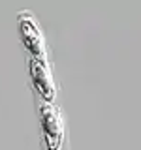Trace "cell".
Masks as SVG:
<instances>
[{"instance_id":"2","label":"cell","mask_w":141,"mask_h":150,"mask_svg":"<svg viewBox=\"0 0 141 150\" xmlns=\"http://www.w3.org/2000/svg\"><path fill=\"white\" fill-rule=\"evenodd\" d=\"M30 75H32V81H34V86L38 88V92L41 94V98H43L47 103H53V100H55V83H53V75H51L47 64L32 58L30 60Z\"/></svg>"},{"instance_id":"1","label":"cell","mask_w":141,"mask_h":150,"mask_svg":"<svg viewBox=\"0 0 141 150\" xmlns=\"http://www.w3.org/2000/svg\"><path fill=\"white\" fill-rule=\"evenodd\" d=\"M19 23V32H21L23 43L28 49V53L32 54V58L40 60V62L47 64V53H45V41L41 36V30L38 26L36 19L32 17L30 11H21L17 17Z\"/></svg>"},{"instance_id":"3","label":"cell","mask_w":141,"mask_h":150,"mask_svg":"<svg viewBox=\"0 0 141 150\" xmlns=\"http://www.w3.org/2000/svg\"><path fill=\"white\" fill-rule=\"evenodd\" d=\"M41 124H43V129H45L47 143L51 144V148H56L60 143V137H62V124H60L58 112L53 107V103L45 101L41 105Z\"/></svg>"}]
</instances>
